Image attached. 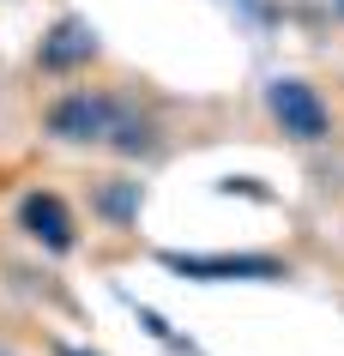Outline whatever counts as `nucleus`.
Masks as SVG:
<instances>
[{"mask_svg": "<svg viewBox=\"0 0 344 356\" xmlns=\"http://www.w3.org/2000/svg\"><path fill=\"white\" fill-rule=\"evenodd\" d=\"M127 97L103 91V85H67L60 97L42 103V139L49 145H73V151H103L115 133V115H121Z\"/></svg>", "mask_w": 344, "mask_h": 356, "instance_id": "obj_1", "label": "nucleus"}, {"mask_svg": "<svg viewBox=\"0 0 344 356\" xmlns=\"http://www.w3.org/2000/svg\"><path fill=\"white\" fill-rule=\"evenodd\" d=\"M260 103H266V121L284 133L290 145H326V139H332V103H326L308 79L278 73Z\"/></svg>", "mask_w": 344, "mask_h": 356, "instance_id": "obj_2", "label": "nucleus"}, {"mask_svg": "<svg viewBox=\"0 0 344 356\" xmlns=\"http://www.w3.org/2000/svg\"><path fill=\"white\" fill-rule=\"evenodd\" d=\"M13 229H19L24 242H37L42 254H55V260L79 248V211L55 188H24L19 206H13Z\"/></svg>", "mask_w": 344, "mask_h": 356, "instance_id": "obj_3", "label": "nucleus"}, {"mask_svg": "<svg viewBox=\"0 0 344 356\" xmlns=\"http://www.w3.org/2000/svg\"><path fill=\"white\" fill-rule=\"evenodd\" d=\"M97 55H103L97 24L85 19V13H67V19H55L49 31H42V42H37V73H49V79H73V73H85Z\"/></svg>", "mask_w": 344, "mask_h": 356, "instance_id": "obj_4", "label": "nucleus"}, {"mask_svg": "<svg viewBox=\"0 0 344 356\" xmlns=\"http://www.w3.org/2000/svg\"><path fill=\"white\" fill-rule=\"evenodd\" d=\"M163 266L199 284H229V278L284 284L290 278V260H278V254H163Z\"/></svg>", "mask_w": 344, "mask_h": 356, "instance_id": "obj_5", "label": "nucleus"}, {"mask_svg": "<svg viewBox=\"0 0 344 356\" xmlns=\"http://www.w3.org/2000/svg\"><path fill=\"white\" fill-rule=\"evenodd\" d=\"M109 157H121V163H151L157 151H163V127H157L151 109H139L133 97L121 103V115H115V133H109Z\"/></svg>", "mask_w": 344, "mask_h": 356, "instance_id": "obj_6", "label": "nucleus"}, {"mask_svg": "<svg viewBox=\"0 0 344 356\" xmlns=\"http://www.w3.org/2000/svg\"><path fill=\"white\" fill-rule=\"evenodd\" d=\"M145 211V181L139 175H103L91 181V218L103 229H133Z\"/></svg>", "mask_w": 344, "mask_h": 356, "instance_id": "obj_7", "label": "nucleus"}, {"mask_svg": "<svg viewBox=\"0 0 344 356\" xmlns=\"http://www.w3.org/2000/svg\"><path fill=\"white\" fill-rule=\"evenodd\" d=\"M55 356H97V350H79V344H55Z\"/></svg>", "mask_w": 344, "mask_h": 356, "instance_id": "obj_8", "label": "nucleus"}, {"mask_svg": "<svg viewBox=\"0 0 344 356\" xmlns=\"http://www.w3.org/2000/svg\"><path fill=\"white\" fill-rule=\"evenodd\" d=\"M332 6H338V19H344V0H332Z\"/></svg>", "mask_w": 344, "mask_h": 356, "instance_id": "obj_9", "label": "nucleus"}, {"mask_svg": "<svg viewBox=\"0 0 344 356\" xmlns=\"http://www.w3.org/2000/svg\"><path fill=\"white\" fill-rule=\"evenodd\" d=\"M0 356H13V350H6V344H0Z\"/></svg>", "mask_w": 344, "mask_h": 356, "instance_id": "obj_10", "label": "nucleus"}]
</instances>
